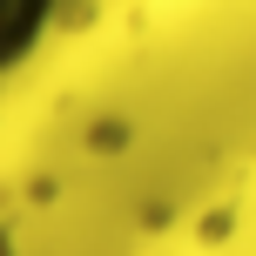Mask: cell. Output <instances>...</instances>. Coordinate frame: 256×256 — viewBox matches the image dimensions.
Masks as SVG:
<instances>
[{"label":"cell","instance_id":"cell-1","mask_svg":"<svg viewBox=\"0 0 256 256\" xmlns=\"http://www.w3.org/2000/svg\"><path fill=\"white\" fill-rule=\"evenodd\" d=\"M54 20H61V0H0V88L40 54Z\"/></svg>","mask_w":256,"mask_h":256}]
</instances>
